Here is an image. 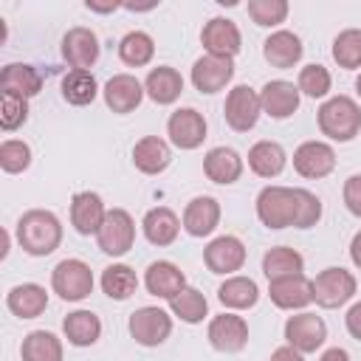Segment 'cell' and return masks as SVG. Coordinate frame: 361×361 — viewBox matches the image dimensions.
I'll return each instance as SVG.
<instances>
[{
  "label": "cell",
  "mask_w": 361,
  "mask_h": 361,
  "mask_svg": "<svg viewBox=\"0 0 361 361\" xmlns=\"http://www.w3.org/2000/svg\"><path fill=\"white\" fill-rule=\"evenodd\" d=\"M6 307L17 316V319H37L45 313L48 307V293L42 285L37 282H23V285H14L6 296Z\"/></svg>",
  "instance_id": "23"
},
{
  "label": "cell",
  "mask_w": 361,
  "mask_h": 361,
  "mask_svg": "<svg viewBox=\"0 0 361 361\" xmlns=\"http://www.w3.org/2000/svg\"><path fill=\"white\" fill-rule=\"evenodd\" d=\"M327 338V324L316 313H296L285 322V341L299 353H316Z\"/></svg>",
  "instance_id": "9"
},
{
  "label": "cell",
  "mask_w": 361,
  "mask_h": 361,
  "mask_svg": "<svg viewBox=\"0 0 361 361\" xmlns=\"http://www.w3.org/2000/svg\"><path fill=\"white\" fill-rule=\"evenodd\" d=\"M319 361H350V355H347V350H341V347H330V350L322 353Z\"/></svg>",
  "instance_id": "48"
},
{
  "label": "cell",
  "mask_w": 361,
  "mask_h": 361,
  "mask_svg": "<svg viewBox=\"0 0 361 361\" xmlns=\"http://www.w3.org/2000/svg\"><path fill=\"white\" fill-rule=\"evenodd\" d=\"M104 104L113 110V113H133L141 99H144V85L133 76V73H116L107 79L104 85Z\"/></svg>",
  "instance_id": "17"
},
{
  "label": "cell",
  "mask_w": 361,
  "mask_h": 361,
  "mask_svg": "<svg viewBox=\"0 0 361 361\" xmlns=\"http://www.w3.org/2000/svg\"><path fill=\"white\" fill-rule=\"evenodd\" d=\"M51 288L65 302H82L93 290V271L82 259H62L51 271Z\"/></svg>",
  "instance_id": "3"
},
{
  "label": "cell",
  "mask_w": 361,
  "mask_h": 361,
  "mask_svg": "<svg viewBox=\"0 0 361 361\" xmlns=\"http://www.w3.org/2000/svg\"><path fill=\"white\" fill-rule=\"evenodd\" d=\"M344 206L350 209V214L361 217V175H350L344 180Z\"/></svg>",
  "instance_id": "45"
},
{
  "label": "cell",
  "mask_w": 361,
  "mask_h": 361,
  "mask_svg": "<svg viewBox=\"0 0 361 361\" xmlns=\"http://www.w3.org/2000/svg\"><path fill=\"white\" fill-rule=\"evenodd\" d=\"M355 296V276L344 268H324L313 279V302L322 307H341Z\"/></svg>",
  "instance_id": "7"
},
{
  "label": "cell",
  "mask_w": 361,
  "mask_h": 361,
  "mask_svg": "<svg viewBox=\"0 0 361 361\" xmlns=\"http://www.w3.org/2000/svg\"><path fill=\"white\" fill-rule=\"evenodd\" d=\"M248 17L262 28L279 25L288 17V3L285 0H251L248 3Z\"/></svg>",
  "instance_id": "42"
},
{
  "label": "cell",
  "mask_w": 361,
  "mask_h": 361,
  "mask_svg": "<svg viewBox=\"0 0 361 361\" xmlns=\"http://www.w3.org/2000/svg\"><path fill=\"white\" fill-rule=\"evenodd\" d=\"M234 76V62L226 59V56H200L195 65H192V85L200 90V93H217L223 90Z\"/></svg>",
  "instance_id": "16"
},
{
  "label": "cell",
  "mask_w": 361,
  "mask_h": 361,
  "mask_svg": "<svg viewBox=\"0 0 361 361\" xmlns=\"http://www.w3.org/2000/svg\"><path fill=\"white\" fill-rule=\"evenodd\" d=\"M62 59L73 68V71H87L96 65L99 59V37L90 28H71L62 37Z\"/></svg>",
  "instance_id": "13"
},
{
  "label": "cell",
  "mask_w": 361,
  "mask_h": 361,
  "mask_svg": "<svg viewBox=\"0 0 361 361\" xmlns=\"http://www.w3.org/2000/svg\"><path fill=\"white\" fill-rule=\"evenodd\" d=\"M135 288H138V276H135V271H133L130 265L113 262V265H107V268L102 271V290H104L110 299L124 302V299H130V296L135 293Z\"/></svg>",
  "instance_id": "34"
},
{
  "label": "cell",
  "mask_w": 361,
  "mask_h": 361,
  "mask_svg": "<svg viewBox=\"0 0 361 361\" xmlns=\"http://www.w3.org/2000/svg\"><path fill=\"white\" fill-rule=\"evenodd\" d=\"M169 161H172V149H169V144H166L164 138H158V135H144V138L133 147V164H135V169L144 172V175H158V172H164V169L169 166Z\"/></svg>",
  "instance_id": "26"
},
{
  "label": "cell",
  "mask_w": 361,
  "mask_h": 361,
  "mask_svg": "<svg viewBox=\"0 0 361 361\" xmlns=\"http://www.w3.org/2000/svg\"><path fill=\"white\" fill-rule=\"evenodd\" d=\"M268 296L276 307L282 310H299L313 302V282L299 274V276H285L276 282H268Z\"/></svg>",
  "instance_id": "19"
},
{
  "label": "cell",
  "mask_w": 361,
  "mask_h": 361,
  "mask_svg": "<svg viewBox=\"0 0 361 361\" xmlns=\"http://www.w3.org/2000/svg\"><path fill=\"white\" fill-rule=\"evenodd\" d=\"M203 262L212 274H234L245 265V245L231 234L214 237L203 248Z\"/></svg>",
  "instance_id": "11"
},
{
  "label": "cell",
  "mask_w": 361,
  "mask_h": 361,
  "mask_svg": "<svg viewBox=\"0 0 361 361\" xmlns=\"http://www.w3.org/2000/svg\"><path fill=\"white\" fill-rule=\"evenodd\" d=\"M0 87L3 93H14L20 99H31L42 90V76L34 65H25V62H11L3 68L0 73Z\"/></svg>",
  "instance_id": "27"
},
{
  "label": "cell",
  "mask_w": 361,
  "mask_h": 361,
  "mask_svg": "<svg viewBox=\"0 0 361 361\" xmlns=\"http://www.w3.org/2000/svg\"><path fill=\"white\" fill-rule=\"evenodd\" d=\"M220 223V203L209 195L192 197L183 209V228L192 237H209Z\"/></svg>",
  "instance_id": "22"
},
{
  "label": "cell",
  "mask_w": 361,
  "mask_h": 361,
  "mask_svg": "<svg viewBox=\"0 0 361 361\" xmlns=\"http://www.w3.org/2000/svg\"><path fill=\"white\" fill-rule=\"evenodd\" d=\"M166 133L169 141L180 149H197L206 138V118L203 113H197L195 107H180L169 116L166 121Z\"/></svg>",
  "instance_id": "10"
},
{
  "label": "cell",
  "mask_w": 361,
  "mask_h": 361,
  "mask_svg": "<svg viewBox=\"0 0 361 361\" xmlns=\"http://www.w3.org/2000/svg\"><path fill=\"white\" fill-rule=\"evenodd\" d=\"M223 113H226V121H228L231 130H237V133H248V130L257 124L259 113H262L259 93H257L254 87H248V85H237V87H231L228 96H226Z\"/></svg>",
  "instance_id": "8"
},
{
  "label": "cell",
  "mask_w": 361,
  "mask_h": 361,
  "mask_svg": "<svg viewBox=\"0 0 361 361\" xmlns=\"http://www.w3.org/2000/svg\"><path fill=\"white\" fill-rule=\"evenodd\" d=\"M319 130L330 141H353L361 133V107L350 96H330L319 107Z\"/></svg>",
  "instance_id": "2"
},
{
  "label": "cell",
  "mask_w": 361,
  "mask_h": 361,
  "mask_svg": "<svg viewBox=\"0 0 361 361\" xmlns=\"http://www.w3.org/2000/svg\"><path fill=\"white\" fill-rule=\"evenodd\" d=\"M217 299L231 307V310H245L254 307L259 299V288L251 276H228L220 288H217Z\"/></svg>",
  "instance_id": "33"
},
{
  "label": "cell",
  "mask_w": 361,
  "mask_h": 361,
  "mask_svg": "<svg viewBox=\"0 0 361 361\" xmlns=\"http://www.w3.org/2000/svg\"><path fill=\"white\" fill-rule=\"evenodd\" d=\"M62 330H65V338L73 347H90L102 336V322L93 310H73V313L65 316Z\"/></svg>",
  "instance_id": "31"
},
{
  "label": "cell",
  "mask_w": 361,
  "mask_h": 361,
  "mask_svg": "<svg viewBox=\"0 0 361 361\" xmlns=\"http://www.w3.org/2000/svg\"><path fill=\"white\" fill-rule=\"evenodd\" d=\"M203 172H206V178L212 183L228 186V183H234L243 175V158L231 147H214L203 158Z\"/></svg>",
  "instance_id": "25"
},
{
  "label": "cell",
  "mask_w": 361,
  "mask_h": 361,
  "mask_svg": "<svg viewBox=\"0 0 361 361\" xmlns=\"http://www.w3.org/2000/svg\"><path fill=\"white\" fill-rule=\"evenodd\" d=\"M99 93V82L90 71H68L65 79H62V99L68 104H76V107H85L96 99Z\"/></svg>",
  "instance_id": "36"
},
{
  "label": "cell",
  "mask_w": 361,
  "mask_h": 361,
  "mask_svg": "<svg viewBox=\"0 0 361 361\" xmlns=\"http://www.w3.org/2000/svg\"><path fill=\"white\" fill-rule=\"evenodd\" d=\"M302 271H305V259L296 248L274 245L262 257V274L268 276V282H276V279H285V276H299Z\"/></svg>",
  "instance_id": "30"
},
{
  "label": "cell",
  "mask_w": 361,
  "mask_h": 361,
  "mask_svg": "<svg viewBox=\"0 0 361 361\" xmlns=\"http://www.w3.org/2000/svg\"><path fill=\"white\" fill-rule=\"evenodd\" d=\"M127 327H130V336H133L138 344H144V347H158V344H164V341L169 338V333H172V316H169L166 310L155 307V305H147V307H138V310L130 316Z\"/></svg>",
  "instance_id": "6"
},
{
  "label": "cell",
  "mask_w": 361,
  "mask_h": 361,
  "mask_svg": "<svg viewBox=\"0 0 361 361\" xmlns=\"http://www.w3.org/2000/svg\"><path fill=\"white\" fill-rule=\"evenodd\" d=\"M333 59L338 68H361V28H347L333 39Z\"/></svg>",
  "instance_id": "39"
},
{
  "label": "cell",
  "mask_w": 361,
  "mask_h": 361,
  "mask_svg": "<svg viewBox=\"0 0 361 361\" xmlns=\"http://www.w3.org/2000/svg\"><path fill=\"white\" fill-rule=\"evenodd\" d=\"M285 164H288V155L276 141H257L248 149V166L259 178H276L285 169Z\"/></svg>",
  "instance_id": "32"
},
{
  "label": "cell",
  "mask_w": 361,
  "mask_h": 361,
  "mask_svg": "<svg viewBox=\"0 0 361 361\" xmlns=\"http://www.w3.org/2000/svg\"><path fill=\"white\" fill-rule=\"evenodd\" d=\"M28 118V99H20L14 93H3L0 90V127L6 133L23 127Z\"/></svg>",
  "instance_id": "43"
},
{
  "label": "cell",
  "mask_w": 361,
  "mask_h": 361,
  "mask_svg": "<svg viewBox=\"0 0 361 361\" xmlns=\"http://www.w3.org/2000/svg\"><path fill=\"white\" fill-rule=\"evenodd\" d=\"M344 324H347V333H350L353 338H358V341H361V302H355V305L347 310Z\"/></svg>",
  "instance_id": "46"
},
{
  "label": "cell",
  "mask_w": 361,
  "mask_h": 361,
  "mask_svg": "<svg viewBox=\"0 0 361 361\" xmlns=\"http://www.w3.org/2000/svg\"><path fill=\"white\" fill-rule=\"evenodd\" d=\"M355 90H358V96H361V76L355 79Z\"/></svg>",
  "instance_id": "51"
},
{
  "label": "cell",
  "mask_w": 361,
  "mask_h": 361,
  "mask_svg": "<svg viewBox=\"0 0 361 361\" xmlns=\"http://www.w3.org/2000/svg\"><path fill=\"white\" fill-rule=\"evenodd\" d=\"M17 240L25 254L48 257L62 243V223L48 209H31L17 220Z\"/></svg>",
  "instance_id": "1"
},
{
  "label": "cell",
  "mask_w": 361,
  "mask_h": 361,
  "mask_svg": "<svg viewBox=\"0 0 361 361\" xmlns=\"http://www.w3.org/2000/svg\"><path fill=\"white\" fill-rule=\"evenodd\" d=\"M141 228H144V237L152 243V245H172L178 240V231H180V220L172 209L166 206H155L144 214L141 220Z\"/></svg>",
  "instance_id": "29"
},
{
  "label": "cell",
  "mask_w": 361,
  "mask_h": 361,
  "mask_svg": "<svg viewBox=\"0 0 361 361\" xmlns=\"http://www.w3.org/2000/svg\"><path fill=\"white\" fill-rule=\"evenodd\" d=\"M144 93L155 102V104H172L180 93H183V76L169 68V65H158L147 73L144 79Z\"/></svg>",
  "instance_id": "28"
},
{
  "label": "cell",
  "mask_w": 361,
  "mask_h": 361,
  "mask_svg": "<svg viewBox=\"0 0 361 361\" xmlns=\"http://www.w3.org/2000/svg\"><path fill=\"white\" fill-rule=\"evenodd\" d=\"M257 217L268 228H288L296 220V197L288 186H265L257 195Z\"/></svg>",
  "instance_id": "4"
},
{
  "label": "cell",
  "mask_w": 361,
  "mask_h": 361,
  "mask_svg": "<svg viewBox=\"0 0 361 361\" xmlns=\"http://www.w3.org/2000/svg\"><path fill=\"white\" fill-rule=\"evenodd\" d=\"M350 259H353V265L355 268H361V231L353 237V243H350Z\"/></svg>",
  "instance_id": "49"
},
{
  "label": "cell",
  "mask_w": 361,
  "mask_h": 361,
  "mask_svg": "<svg viewBox=\"0 0 361 361\" xmlns=\"http://www.w3.org/2000/svg\"><path fill=\"white\" fill-rule=\"evenodd\" d=\"M152 54H155V42H152V37L147 31H130V34H124L118 39V56L130 68L147 65L152 59Z\"/></svg>",
  "instance_id": "37"
},
{
  "label": "cell",
  "mask_w": 361,
  "mask_h": 361,
  "mask_svg": "<svg viewBox=\"0 0 361 361\" xmlns=\"http://www.w3.org/2000/svg\"><path fill=\"white\" fill-rule=\"evenodd\" d=\"M23 361H62V341L48 330H31L20 347Z\"/></svg>",
  "instance_id": "35"
},
{
  "label": "cell",
  "mask_w": 361,
  "mask_h": 361,
  "mask_svg": "<svg viewBox=\"0 0 361 361\" xmlns=\"http://www.w3.org/2000/svg\"><path fill=\"white\" fill-rule=\"evenodd\" d=\"M293 197H296V220H293V226L296 228L316 226L322 220V200L307 189H293Z\"/></svg>",
  "instance_id": "44"
},
{
  "label": "cell",
  "mask_w": 361,
  "mask_h": 361,
  "mask_svg": "<svg viewBox=\"0 0 361 361\" xmlns=\"http://www.w3.org/2000/svg\"><path fill=\"white\" fill-rule=\"evenodd\" d=\"M330 85H333V79H330V71L324 68V65H305L302 71H299V82H296V87H299V93H305V96H310V99H322V96H327L330 93Z\"/></svg>",
  "instance_id": "40"
},
{
  "label": "cell",
  "mask_w": 361,
  "mask_h": 361,
  "mask_svg": "<svg viewBox=\"0 0 361 361\" xmlns=\"http://www.w3.org/2000/svg\"><path fill=\"white\" fill-rule=\"evenodd\" d=\"M96 243L110 257L127 254L133 248V243H135V220L130 217V212L110 209L104 223H102V228H99V234H96Z\"/></svg>",
  "instance_id": "5"
},
{
  "label": "cell",
  "mask_w": 361,
  "mask_h": 361,
  "mask_svg": "<svg viewBox=\"0 0 361 361\" xmlns=\"http://www.w3.org/2000/svg\"><path fill=\"white\" fill-rule=\"evenodd\" d=\"M169 307H172V313H175L180 322H186V324H197V322H203L206 313H209L206 296H203L197 288H189V285H186L175 299H169Z\"/></svg>",
  "instance_id": "38"
},
{
  "label": "cell",
  "mask_w": 361,
  "mask_h": 361,
  "mask_svg": "<svg viewBox=\"0 0 361 361\" xmlns=\"http://www.w3.org/2000/svg\"><path fill=\"white\" fill-rule=\"evenodd\" d=\"M0 166L3 172L8 175H17V172H25L31 166V147L25 141H17V138H6L0 144Z\"/></svg>",
  "instance_id": "41"
},
{
  "label": "cell",
  "mask_w": 361,
  "mask_h": 361,
  "mask_svg": "<svg viewBox=\"0 0 361 361\" xmlns=\"http://www.w3.org/2000/svg\"><path fill=\"white\" fill-rule=\"evenodd\" d=\"M107 209L96 192H76L71 200V223L79 234H99Z\"/></svg>",
  "instance_id": "21"
},
{
  "label": "cell",
  "mask_w": 361,
  "mask_h": 361,
  "mask_svg": "<svg viewBox=\"0 0 361 361\" xmlns=\"http://www.w3.org/2000/svg\"><path fill=\"white\" fill-rule=\"evenodd\" d=\"M302 39L293 34V31H274L265 42H262V56L268 65L274 68H293L299 59H302Z\"/></svg>",
  "instance_id": "24"
},
{
  "label": "cell",
  "mask_w": 361,
  "mask_h": 361,
  "mask_svg": "<svg viewBox=\"0 0 361 361\" xmlns=\"http://www.w3.org/2000/svg\"><path fill=\"white\" fill-rule=\"evenodd\" d=\"M85 8L99 11V14H107V11H116V8H118V3H93V0H87V3H85Z\"/></svg>",
  "instance_id": "50"
},
{
  "label": "cell",
  "mask_w": 361,
  "mask_h": 361,
  "mask_svg": "<svg viewBox=\"0 0 361 361\" xmlns=\"http://www.w3.org/2000/svg\"><path fill=\"white\" fill-rule=\"evenodd\" d=\"M209 344L220 353H240L248 344V324L237 313H220L209 322Z\"/></svg>",
  "instance_id": "12"
},
{
  "label": "cell",
  "mask_w": 361,
  "mask_h": 361,
  "mask_svg": "<svg viewBox=\"0 0 361 361\" xmlns=\"http://www.w3.org/2000/svg\"><path fill=\"white\" fill-rule=\"evenodd\" d=\"M271 361H305V358H302L299 350H293L290 344H285V347H276L271 353Z\"/></svg>",
  "instance_id": "47"
},
{
  "label": "cell",
  "mask_w": 361,
  "mask_h": 361,
  "mask_svg": "<svg viewBox=\"0 0 361 361\" xmlns=\"http://www.w3.org/2000/svg\"><path fill=\"white\" fill-rule=\"evenodd\" d=\"M293 169L302 178H324L336 169V152L324 141H305L293 152Z\"/></svg>",
  "instance_id": "14"
},
{
  "label": "cell",
  "mask_w": 361,
  "mask_h": 361,
  "mask_svg": "<svg viewBox=\"0 0 361 361\" xmlns=\"http://www.w3.org/2000/svg\"><path fill=\"white\" fill-rule=\"evenodd\" d=\"M203 48L212 54V56H226L231 59L240 48H243V37H240V28L228 20V17H212L206 25H203Z\"/></svg>",
  "instance_id": "15"
},
{
  "label": "cell",
  "mask_w": 361,
  "mask_h": 361,
  "mask_svg": "<svg viewBox=\"0 0 361 361\" xmlns=\"http://www.w3.org/2000/svg\"><path fill=\"white\" fill-rule=\"evenodd\" d=\"M144 285L158 299H175L186 288V276L175 262L158 259V262H149V268L144 274Z\"/></svg>",
  "instance_id": "20"
},
{
  "label": "cell",
  "mask_w": 361,
  "mask_h": 361,
  "mask_svg": "<svg viewBox=\"0 0 361 361\" xmlns=\"http://www.w3.org/2000/svg\"><path fill=\"white\" fill-rule=\"evenodd\" d=\"M259 104L262 113H268L271 118H288L299 110V87L285 79L265 82L259 90Z\"/></svg>",
  "instance_id": "18"
}]
</instances>
